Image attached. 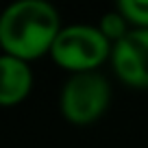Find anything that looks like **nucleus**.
Returning a JSON list of instances; mask_svg holds the SVG:
<instances>
[{"label": "nucleus", "mask_w": 148, "mask_h": 148, "mask_svg": "<svg viewBox=\"0 0 148 148\" xmlns=\"http://www.w3.org/2000/svg\"><path fill=\"white\" fill-rule=\"evenodd\" d=\"M59 33V13L46 0H18L0 18V44L5 55L22 61L50 52Z\"/></svg>", "instance_id": "1"}, {"label": "nucleus", "mask_w": 148, "mask_h": 148, "mask_svg": "<svg viewBox=\"0 0 148 148\" xmlns=\"http://www.w3.org/2000/svg\"><path fill=\"white\" fill-rule=\"evenodd\" d=\"M33 87V72L26 61L2 55L0 59V102L13 107L28 96Z\"/></svg>", "instance_id": "5"}, {"label": "nucleus", "mask_w": 148, "mask_h": 148, "mask_svg": "<svg viewBox=\"0 0 148 148\" xmlns=\"http://www.w3.org/2000/svg\"><path fill=\"white\" fill-rule=\"evenodd\" d=\"M111 87L98 72L72 74L61 89V113L70 124L85 126L96 122L109 107Z\"/></svg>", "instance_id": "3"}, {"label": "nucleus", "mask_w": 148, "mask_h": 148, "mask_svg": "<svg viewBox=\"0 0 148 148\" xmlns=\"http://www.w3.org/2000/svg\"><path fill=\"white\" fill-rule=\"evenodd\" d=\"M113 70L126 85L148 89V28H133L113 44Z\"/></svg>", "instance_id": "4"}, {"label": "nucleus", "mask_w": 148, "mask_h": 148, "mask_svg": "<svg viewBox=\"0 0 148 148\" xmlns=\"http://www.w3.org/2000/svg\"><path fill=\"white\" fill-rule=\"evenodd\" d=\"M118 11L137 28H148V0H122Z\"/></svg>", "instance_id": "6"}, {"label": "nucleus", "mask_w": 148, "mask_h": 148, "mask_svg": "<svg viewBox=\"0 0 148 148\" xmlns=\"http://www.w3.org/2000/svg\"><path fill=\"white\" fill-rule=\"evenodd\" d=\"M98 28H100V33L107 37V39H109V42H113V44H118L122 37L129 33V31H126V18L120 13V11L102 15Z\"/></svg>", "instance_id": "7"}, {"label": "nucleus", "mask_w": 148, "mask_h": 148, "mask_svg": "<svg viewBox=\"0 0 148 148\" xmlns=\"http://www.w3.org/2000/svg\"><path fill=\"white\" fill-rule=\"evenodd\" d=\"M111 42L100 33L98 26H74L61 28L52 44V59L57 65L70 70L72 74L81 72H96V68L111 55Z\"/></svg>", "instance_id": "2"}]
</instances>
